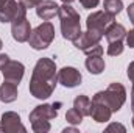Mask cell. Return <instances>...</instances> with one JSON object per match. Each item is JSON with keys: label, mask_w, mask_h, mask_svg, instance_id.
Instances as JSON below:
<instances>
[{"label": "cell", "mask_w": 134, "mask_h": 133, "mask_svg": "<svg viewBox=\"0 0 134 133\" xmlns=\"http://www.w3.org/2000/svg\"><path fill=\"white\" fill-rule=\"evenodd\" d=\"M22 6H25L27 9H30V8H36L42 0H17Z\"/></svg>", "instance_id": "cell-24"}, {"label": "cell", "mask_w": 134, "mask_h": 133, "mask_svg": "<svg viewBox=\"0 0 134 133\" xmlns=\"http://www.w3.org/2000/svg\"><path fill=\"white\" fill-rule=\"evenodd\" d=\"M31 129L36 133H47L50 132V122L44 121V119H37V121H31Z\"/></svg>", "instance_id": "cell-21"}, {"label": "cell", "mask_w": 134, "mask_h": 133, "mask_svg": "<svg viewBox=\"0 0 134 133\" xmlns=\"http://www.w3.org/2000/svg\"><path fill=\"white\" fill-rule=\"evenodd\" d=\"M104 36H106L108 42H112V41H123V39L126 38V28H125L122 24L112 22V24L106 28Z\"/></svg>", "instance_id": "cell-16"}, {"label": "cell", "mask_w": 134, "mask_h": 133, "mask_svg": "<svg viewBox=\"0 0 134 133\" xmlns=\"http://www.w3.org/2000/svg\"><path fill=\"white\" fill-rule=\"evenodd\" d=\"M84 53H86L87 57H89V55H103V47H101V45H100V42H98V44L92 45L91 49H87V50H86Z\"/></svg>", "instance_id": "cell-23"}, {"label": "cell", "mask_w": 134, "mask_h": 133, "mask_svg": "<svg viewBox=\"0 0 134 133\" xmlns=\"http://www.w3.org/2000/svg\"><path fill=\"white\" fill-rule=\"evenodd\" d=\"M123 52V42L122 41H112L108 44V55L111 57H119Z\"/></svg>", "instance_id": "cell-22"}, {"label": "cell", "mask_w": 134, "mask_h": 133, "mask_svg": "<svg viewBox=\"0 0 134 133\" xmlns=\"http://www.w3.org/2000/svg\"><path fill=\"white\" fill-rule=\"evenodd\" d=\"M0 132H3V130H2V127H0Z\"/></svg>", "instance_id": "cell-37"}, {"label": "cell", "mask_w": 134, "mask_h": 133, "mask_svg": "<svg viewBox=\"0 0 134 133\" xmlns=\"http://www.w3.org/2000/svg\"><path fill=\"white\" fill-rule=\"evenodd\" d=\"M92 99L100 100L103 103H106L111 108V111L115 113V111H119L123 106V103L126 100V89H125V86L122 83L115 81V83H111L104 91L97 93Z\"/></svg>", "instance_id": "cell-3"}, {"label": "cell", "mask_w": 134, "mask_h": 133, "mask_svg": "<svg viewBox=\"0 0 134 133\" xmlns=\"http://www.w3.org/2000/svg\"><path fill=\"white\" fill-rule=\"evenodd\" d=\"M0 127L3 132H8V133H16V132H22L25 133L27 129L25 125L22 124L20 121V116L14 111H6L3 116H2V121H0Z\"/></svg>", "instance_id": "cell-8"}, {"label": "cell", "mask_w": 134, "mask_h": 133, "mask_svg": "<svg viewBox=\"0 0 134 133\" xmlns=\"http://www.w3.org/2000/svg\"><path fill=\"white\" fill-rule=\"evenodd\" d=\"M61 106V102L58 103H44V105H37L33 111L30 113V121H37V119H44V121H52L58 116V108Z\"/></svg>", "instance_id": "cell-10"}, {"label": "cell", "mask_w": 134, "mask_h": 133, "mask_svg": "<svg viewBox=\"0 0 134 133\" xmlns=\"http://www.w3.org/2000/svg\"><path fill=\"white\" fill-rule=\"evenodd\" d=\"M126 45L128 47H134V30H131L130 33L126 32Z\"/></svg>", "instance_id": "cell-26"}, {"label": "cell", "mask_w": 134, "mask_h": 133, "mask_svg": "<svg viewBox=\"0 0 134 133\" xmlns=\"http://www.w3.org/2000/svg\"><path fill=\"white\" fill-rule=\"evenodd\" d=\"M131 110L134 114V83H133V89H131Z\"/></svg>", "instance_id": "cell-31"}, {"label": "cell", "mask_w": 134, "mask_h": 133, "mask_svg": "<svg viewBox=\"0 0 134 133\" xmlns=\"http://www.w3.org/2000/svg\"><path fill=\"white\" fill-rule=\"evenodd\" d=\"M19 93H17V85L13 83V81H8L5 80L0 86V100L3 103H11L17 99Z\"/></svg>", "instance_id": "cell-15"}, {"label": "cell", "mask_w": 134, "mask_h": 133, "mask_svg": "<svg viewBox=\"0 0 134 133\" xmlns=\"http://www.w3.org/2000/svg\"><path fill=\"white\" fill-rule=\"evenodd\" d=\"M103 8H104V11H108V13L115 16V14H119L123 9V2L122 0H104Z\"/></svg>", "instance_id": "cell-19"}, {"label": "cell", "mask_w": 134, "mask_h": 133, "mask_svg": "<svg viewBox=\"0 0 134 133\" xmlns=\"http://www.w3.org/2000/svg\"><path fill=\"white\" fill-rule=\"evenodd\" d=\"M20 16H27V8L22 6L17 0H8L3 6H0V22L2 24H9Z\"/></svg>", "instance_id": "cell-6"}, {"label": "cell", "mask_w": 134, "mask_h": 133, "mask_svg": "<svg viewBox=\"0 0 134 133\" xmlns=\"http://www.w3.org/2000/svg\"><path fill=\"white\" fill-rule=\"evenodd\" d=\"M11 34L13 39L17 42H27L30 34H31V27L27 19V16H20L11 22Z\"/></svg>", "instance_id": "cell-7"}, {"label": "cell", "mask_w": 134, "mask_h": 133, "mask_svg": "<svg viewBox=\"0 0 134 133\" xmlns=\"http://www.w3.org/2000/svg\"><path fill=\"white\" fill-rule=\"evenodd\" d=\"M67 132H78L75 127H67V129H64V133H67Z\"/></svg>", "instance_id": "cell-32"}, {"label": "cell", "mask_w": 134, "mask_h": 133, "mask_svg": "<svg viewBox=\"0 0 134 133\" xmlns=\"http://www.w3.org/2000/svg\"><path fill=\"white\" fill-rule=\"evenodd\" d=\"M81 74L78 69L72 66H66L63 67L59 72H58V83H61L64 88H75L78 85H81Z\"/></svg>", "instance_id": "cell-9"}, {"label": "cell", "mask_w": 134, "mask_h": 133, "mask_svg": "<svg viewBox=\"0 0 134 133\" xmlns=\"http://www.w3.org/2000/svg\"><path fill=\"white\" fill-rule=\"evenodd\" d=\"M8 61H9V57L6 53H0V70L8 64Z\"/></svg>", "instance_id": "cell-28"}, {"label": "cell", "mask_w": 134, "mask_h": 133, "mask_svg": "<svg viewBox=\"0 0 134 133\" xmlns=\"http://www.w3.org/2000/svg\"><path fill=\"white\" fill-rule=\"evenodd\" d=\"M101 38H103V34H101V33L92 32V30H87V32H84V33L81 32V34L73 41V45H75L76 49H80V50L86 52V50H87V49H91L92 45L98 44Z\"/></svg>", "instance_id": "cell-12"}, {"label": "cell", "mask_w": 134, "mask_h": 133, "mask_svg": "<svg viewBox=\"0 0 134 133\" xmlns=\"http://www.w3.org/2000/svg\"><path fill=\"white\" fill-rule=\"evenodd\" d=\"M2 47H3V42H2V39H0V50H2Z\"/></svg>", "instance_id": "cell-35"}, {"label": "cell", "mask_w": 134, "mask_h": 133, "mask_svg": "<svg viewBox=\"0 0 134 133\" xmlns=\"http://www.w3.org/2000/svg\"><path fill=\"white\" fill-rule=\"evenodd\" d=\"M112 130H120V132H125L126 129H125L122 124H111V125L106 129V132H112Z\"/></svg>", "instance_id": "cell-27"}, {"label": "cell", "mask_w": 134, "mask_h": 133, "mask_svg": "<svg viewBox=\"0 0 134 133\" xmlns=\"http://www.w3.org/2000/svg\"><path fill=\"white\" fill-rule=\"evenodd\" d=\"M83 114L73 106V108H70L69 111L66 113V121L69 122V124H72V125H78V124H81L83 122Z\"/></svg>", "instance_id": "cell-20"}, {"label": "cell", "mask_w": 134, "mask_h": 133, "mask_svg": "<svg viewBox=\"0 0 134 133\" xmlns=\"http://www.w3.org/2000/svg\"><path fill=\"white\" fill-rule=\"evenodd\" d=\"M112 22H115V16L103 9V11H95V13H92V14L87 16L86 27H87V30L101 33L103 36H104L106 28H108Z\"/></svg>", "instance_id": "cell-5"}, {"label": "cell", "mask_w": 134, "mask_h": 133, "mask_svg": "<svg viewBox=\"0 0 134 133\" xmlns=\"http://www.w3.org/2000/svg\"><path fill=\"white\" fill-rule=\"evenodd\" d=\"M128 17H130L131 24L134 25V3H131V5L128 6Z\"/></svg>", "instance_id": "cell-30"}, {"label": "cell", "mask_w": 134, "mask_h": 133, "mask_svg": "<svg viewBox=\"0 0 134 133\" xmlns=\"http://www.w3.org/2000/svg\"><path fill=\"white\" fill-rule=\"evenodd\" d=\"M3 72V78L8 80V81H13L16 85H19L24 78V72H25V67L20 61H8V64L2 69Z\"/></svg>", "instance_id": "cell-11"}, {"label": "cell", "mask_w": 134, "mask_h": 133, "mask_svg": "<svg viewBox=\"0 0 134 133\" xmlns=\"http://www.w3.org/2000/svg\"><path fill=\"white\" fill-rule=\"evenodd\" d=\"M58 83L56 64L52 58L37 60L30 80V93L36 99H48Z\"/></svg>", "instance_id": "cell-1"}, {"label": "cell", "mask_w": 134, "mask_h": 133, "mask_svg": "<svg viewBox=\"0 0 134 133\" xmlns=\"http://www.w3.org/2000/svg\"><path fill=\"white\" fill-rule=\"evenodd\" d=\"M73 106L83 114V116H91V108H92V100L84 94L76 96L73 100Z\"/></svg>", "instance_id": "cell-18"}, {"label": "cell", "mask_w": 134, "mask_h": 133, "mask_svg": "<svg viewBox=\"0 0 134 133\" xmlns=\"http://www.w3.org/2000/svg\"><path fill=\"white\" fill-rule=\"evenodd\" d=\"M58 16L61 19V33L64 39L75 41L81 34V22H80V14L75 11L70 3H64L58 9Z\"/></svg>", "instance_id": "cell-2"}, {"label": "cell", "mask_w": 134, "mask_h": 133, "mask_svg": "<svg viewBox=\"0 0 134 133\" xmlns=\"http://www.w3.org/2000/svg\"><path fill=\"white\" fill-rule=\"evenodd\" d=\"M98 2H100V0H80V3L83 5V8H86V9L95 8V6L98 5Z\"/></svg>", "instance_id": "cell-25"}, {"label": "cell", "mask_w": 134, "mask_h": 133, "mask_svg": "<svg viewBox=\"0 0 134 133\" xmlns=\"http://www.w3.org/2000/svg\"><path fill=\"white\" fill-rule=\"evenodd\" d=\"M133 127H134V116H133Z\"/></svg>", "instance_id": "cell-36"}, {"label": "cell", "mask_w": 134, "mask_h": 133, "mask_svg": "<svg viewBox=\"0 0 134 133\" xmlns=\"http://www.w3.org/2000/svg\"><path fill=\"white\" fill-rule=\"evenodd\" d=\"M84 64L87 67V70L94 75H98L104 70V60L101 58V55H89Z\"/></svg>", "instance_id": "cell-17"}, {"label": "cell", "mask_w": 134, "mask_h": 133, "mask_svg": "<svg viewBox=\"0 0 134 133\" xmlns=\"http://www.w3.org/2000/svg\"><path fill=\"white\" fill-rule=\"evenodd\" d=\"M63 2H64V3H72L73 0H63Z\"/></svg>", "instance_id": "cell-34"}, {"label": "cell", "mask_w": 134, "mask_h": 133, "mask_svg": "<svg viewBox=\"0 0 134 133\" xmlns=\"http://www.w3.org/2000/svg\"><path fill=\"white\" fill-rule=\"evenodd\" d=\"M6 2H8V0H0V6H3V5H5Z\"/></svg>", "instance_id": "cell-33"}, {"label": "cell", "mask_w": 134, "mask_h": 133, "mask_svg": "<svg viewBox=\"0 0 134 133\" xmlns=\"http://www.w3.org/2000/svg\"><path fill=\"white\" fill-rule=\"evenodd\" d=\"M111 114H112V111H111V108H109L106 103H103V102H100V100L92 99L91 116H92V119H94L95 122H98V124L108 122V121L111 119Z\"/></svg>", "instance_id": "cell-13"}, {"label": "cell", "mask_w": 134, "mask_h": 133, "mask_svg": "<svg viewBox=\"0 0 134 133\" xmlns=\"http://www.w3.org/2000/svg\"><path fill=\"white\" fill-rule=\"evenodd\" d=\"M126 74H128V78H130V80H131V81L134 83V61H133V63H130Z\"/></svg>", "instance_id": "cell-29"}, {"label": "cell", "mask_w": 134, "mask_h": 133, "mask_svg": "<svg viewBox=\"0 0 134 133\" xmlns=\"http://www.w3.org/2000/svg\"><path fill=\"white\" fill-rule=\"evenodd\" d=\"M53 39H55V27L52 25V22L45 21L41 25H37L34 30H31L28 44L34 50H44L52 44Z\"/></svg>", "instance_id": "cell-4"}, {"label": "cell", "mask_w": 134, "mask_h": 133, "mask_svg": "<svg viewBox=\"0 0 134 133\" xmlns=\"http://www.w3.org/2000/svg\"><path fill=\"white\" fill-rule=\"evenodd\" d=\"M58 9H59V6L53 0H42L36 6V14L42 21H50L52 17H55L58 14Z\"/></svg>", "instance_id": "cell-14"}]
</instances>
